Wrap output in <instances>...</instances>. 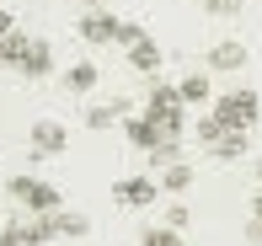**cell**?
Segmentation results:
<instances>
[{"label":"cell","mask_w":262,"mask_h":246,"mask_svg":"<svg viewBox=\"0 0 262 246\" xmlns=\"http://www.w3.org/2000/svg\"><path fill=\"white\" fill-rule=\"evenodd\" d=\"M252 219H262V193H257V198H252Z\"/></svg>","instance_id":"484cf974"},{"label":"cell","mask_w":262,"mask_h":246,"mask_svg":"<svg viewBox=\"0 0 262 246\" xmlns=\"http://www.w3.org/2000/svg\"><path fill=\"white\" fill-rule=\"evenodd\" d=\"M241 64H246V43L225 38V43H214V49H209V70H225V75H235Z\"/></svg>","instance_id":"ba28073f"},{"label":"cell","mask_w":262,"mask_h":246,"mask_svg":"<svg viewBox=\"0 0 262 246\" xmlns=\"http://www.w3.org/2000/svg\"><path fill=\"white\" fill-rule=\"evenodd\" d=\"M246 241H252V246H262V219H252V225H246Z\"/></svg>","instance_id":"cb8c5ba5"},{"label":"cell","mask_w":262,"mask_h":246,"mask_svg":"<svg viewBox=\"0 0 262 246\" xmlns=\"http://www.w3.org/2000/svg\"><path fill=\"white\" fill-rule=\"evenodd\" d=\"M16 75H27V80H43V75H54V54H49V43L27 38V49H21V64H16Z\"/></svg>","instance_id":"8992f818"},{"label":"cell","mask_w":262,"mask_h":246,"mask_svg":"<svg viewBox=\"0 0 262 246\" xmlns=\"http://www.w3.org/2000/svg\"><path fill=\"white\" fill-rule=\"evenodd\" d=\"M177 97H182V107H198V102H209V75L204 70H193V75H182V86H177Z\"/></svg>","instance_id":"8fae6325"},{"label":"cell","mask_w":262,"mask_h":246,"mask_svg":"<svg viewBox=\"0 0 262 246\" xmlns=\"http://www.w3.org/2000/svg\"><path fill=\"white\" fill-rule=\"evenodd\" d=\"M257 113H262V97L252 86H235V91H225V97H214V118L225 128H252Z\"/></svg>","instance_id":"6da1fadb"},{"label":"cell","mask_w":262,"mask_h":246,"mask_svg":"<svg viewBox=\"0 0 262 246\" xmlns=\"http://www.w3.org/2000/svg\"><path fill=\"white\" fill-rule=\"evenodd\" d=\"M166 225H171V230H187V225H193V214H187V204H171V209H166Z\"/></svg>","instance_id":"603a6c76"},{"label":"cell","mask_w":262,"mask_h":246,"mask_svg":"<svg viewBox=\"0 0 262 246\" xmlns=\"http://www.w3.org/2000/svg\"><path fill=\"white\" fill-rule=\"evenodd\" d=\"M139 38H145V27H134V21H118V38H113V43H123V49H134Z\"/></svg>","instance_id":"7402d4cb"},{"label":"cell","mask_w":262,"mask_h":246,"mask_svg":"<svg viewBox=\"0 0 262 246\" xmlns=\"http://www.w3.org/2000/svg\"><path fill=\"white\" fill-rule=\"evenodd\" d=\"M156 193H161V182H150V177H123V182L113 187V198H118L123 209H150V204H156Z\"/></svg>","instance_id":"277c9868"},{"label":"cell","mask_w":262,"mask_h":246,"mask_svg":"<svg viewBox=\"0 0 262 246\" xmlns=\"http://www.w3.org/2000/svg\"><path fill=\"white\" fill-rule=\"evenodd\" d=\"M252 171H257V182H262V161H257V166H252Z\"/></svg>","instance_id":"83f0119b"},{"label":"cell","mask_w":262,"mask_h":246,"mask_svg":"<svg viewBox=\"0 0 262 246\" xmlns=\"http://www.w3.org/2000/svg\"><path fill=\"white\" fill-rule=\"evenodd\" d=\"M0 246H32V241H27V225H21V219H16V225H6V230H0Z\"/></svg>","instance_id":"ffe728a7"},{"label":"cell","mask_w":262,"mask_h":246,"mask_svg":"<svg viewBox=\"0 0 262 246\" xmlns=\"http://www.w3.org/2000/svg\"><path fill=\"white\" fill-rule=\"evenodd\" d=\"M49 246H75V241H49Z\"/></svg>","instance_id":"f1b7e54d"},{"label":"cell","mask_w":262,"mask_h":246,"mask_svg":"<svg viewBox=\"0 0 262 246\" xmlns=\"http://www.w3.org/2000/svg\"><path fill=\"white\" fill-rule=\"evenodd\" d=\"M123 113H128V102H91L86 107V128H113Z\"/></svg>","instance_id":"7c38bea8"},{"label":"cell","mask_w":262,"mask_h":246,"mask_svg":"<svg viewBox=\"0 0 262 246\" xmlns=\"http://www.w3.org/2000/svg\"><path fill=\"white\" fill-rule=\"evenodd\" d=\"M54 219H59V241H80V236L91 230L86 214H64V209H54Z\"/></svg>","instance_id":"9a60e30c"},{"label":"cell","mask_w":262,"mask_h":246,"mask_svg":"<svg viewBox=\"0 0 262 246\" xmlns=\"http://www.w3.org/2000/svg\"><path fill=\"white\" fill-rule=\"evenodd\" d=\"M145 118H156L171 139H182V97H177V86H150V97H145Z\"/></svg>","instance_id":"7a4b0ae2"},{"label":"cell","mask_w":262,"mask_h":246,"mask_svg":"<svg viewBox=\"0 0 262 246\" xmlns=\"http://www.w3.org/2000/svg\"><path fill=\"white\" fill-rule=\"evenodd\" d=\"M6 32H16V21H11V11L0 6V38H6Z\"/></svg>","instance_id":"d4e9b609"},{"label":"cell","mask_w":262,"mask_h":246,"mask_svg":"<svg viewBox=\"0 0 262 246\" xmlns=\"http://www.w3.org/2000/svg\"><path fill=\"white\" fill-rule=\"evenodd\" d=\"M161 59H166V54L156 49V38H139L134 49H128V64H134L139 75H156V70H161Z\"/></svg>","instance_id":"30bf717a"},{"label":"cell","mask_w":262,"mask_h":246,"mask_svg":"<svg viewBox=\"0 0 262 246\" xmlns=\"http://www.w3.org/2000/svg\"><path fill=\"white\" fill-rule=\"evenodd\" d=\"M64 86L75 91V97H86V91H97V64H91V59L70 64V70H64Z\"/></svg>","instance_id":"5bb4252c"},{"label":"cell","mask_w":262,"mask_h":246,"mask_svg":"<svg viewBox=\"0 0 262 246\" xmlns=\"http://www.w3.org/2000/svg\"><path fill=\"white\" fill-rule=\"evenodd\" d=\"M80 38L86 43H113L118 38V16L113 11H86V16H80Z\"/></svg>","instance_id":"52a82bcc"},{"label":"cell","mask_w":262,"mask_h":246,"mask_svg":"<svg viewBox=\"0 0 262 246\" xmlns=\"http://www.w3.org/2000/svg\"><path fill=\"white\" fill-rule=\"evenodd\" d=\"M225 134H230V128L214 118V113H209V118H198V145H204V150L214 145V139H225ZM241 134H246V128H241Z\"/></svg>","instance_id":"d6986e66"},{"label":"cell","mask_w":262,"mask_h":246,"mask_svg":"<svg viewBox=\"0 0 262 246\" xmlns=\"http://www.w3.org/2000/svg\"><path fill=\"white\" fill-rule=\"evenodd\" d=\"M139 246H187V241H182V230H171V225H150L145 236H139Z\"/></svg>","instance_id":"ac0fdd59"},{"label":"cell","mask_w":262,"mask_h":246,"mask_svg":"<svg viewBox=\"0 0 262 246\" xmlns=\"http://www.w3.org/2000/svg\"><path fill=\"white\" fill-rule=\"evenodd\" d=\"M80 6H86V11H102V6H107V0H80Z\"/></svg>","instance_id":"4316f807"},{"label":"cell","mask_w":262,"mask_h":246,"mask_svg":"<svg viewBox=\"0 0 262 246\" xmlns=\"http://www.w3.org/2000/svg\"><path fill=\"white\" fill-rule=\"evenodd\" d=\"M161 139H171V134H166L156 118H145V113L128 118V145H134V150H150V145H161Z\"/></svg>","instance_id":"9c48e42d"},{"label":"cell","mask_w":262,"mask_h":246,"mask_svg":"<svg viewBox=\"0 0 262 246\" xmlns=\"http://www.w3.org/2000/svg\"><path fill=\"white\" fill-rule=\"evenodd\" d=\"M27 139H32L38 155H59V150L70 145V134H64V123H59V118H38V123L27 128Z\"/></svg>","instance_id":"5b68a950"},{"label":"cell","mask_w":262,"mask_h":246,"mask_svg":"<svg viewBox=\"0 0 262 246\" xmlns=\"http://www.w3.org/2000/svg\"><path fill=\"white\" fill-rule=\"evenodd\" d=\"M6 198H11V204H21V209H32V214L59 209V193H54L49 182H38V177H11V182H6Z\"/></svg>","instance_id":"3957f363"},{"label":"cell","mask_w":262,"mask_h":246,"mask_svg":"<svg viewBox=\"0 0 262 246\" xmlns=\"http://www.w3.org/2000/svg\"><path fill=\"white\" fill-rule=\"evenodd\" d=\"M209 155L225 161V166H230V161H241V155H246V134H241V128H230L225 139H214V145H209Z\"/></svg>","instance_id":"4fadbf2b"},{"label":"cell","mask_w":262,"mask_h":246,"mask_svg":"<svg viewBox=\"0 0 262 246\" xmlns=\"http://www.w3.org/2000/svg\"><path fill=\"white\" fill-rule=\"evenodd\" d=\"M145 155H150V166H156V171H166V166L182 161V145H177V139H161V145H150Z\"/></svg>","instance_id":"2e32d148"},{"label":"cell","mask_w":262,"mask_h":246,"mask_svg":"<svg viewBox=\"0 0 262 246\" xmlns=\"http://www.w3.org/2000/svg\"><path fill=\"white\" fill-rule=\"evenodd\" d=\"M209 16H241V0H204Z\"/></svg>","instance_id":"44dd1931"},{"label":"cell","mask_w":262,"mask_h":246,"mask_svg":"<svg viewBox=\"0 0 262 246\" xmlns=\"http://www.w3.org/2000/svg\"><path fill=\"white\" fill-rule=\"evenodd\" d=\"M161 187H166V193H187V187H193V166H187V161L166 166V171H161Z\"/></svg>","instance_id":"e0dca14e"}]
</instances>
